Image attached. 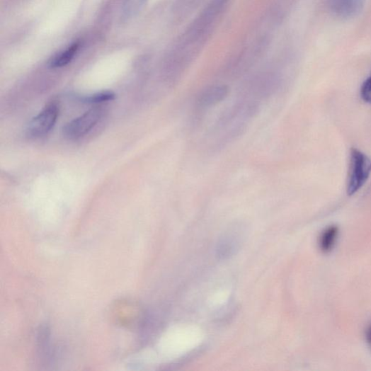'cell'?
Masks as SVG:
<instances>
[{
  "label": "cell",
  "instance_id": "obj_8",
  "mask_svg": "<svg viewBox=\"0 0 371 371\" xmlns=\"http://www.w3.org/2000/svg\"><path fill=\"white\" fill-rule=\"evenodd\" d=\"M338 236V228L331 226L326 228L319 238L320 249L324 253H330L335 246Z\"/></svg>",
  "mask_w": 371,
  "mask_h": 371
},
{
  "label": "cell",
  "instance_id": "obj_4",
  "mask_svg": "<svg viewBox=\"0 0 371 371\" xmlns=\"http://www.w3.org/2000/svg\"><path fill=\"white\" fill-rule=\"evenodd\" d=\"M103 112L100 108L91 109L68 123L64 130L70 139H78L87 135L98 125Z\"/></svg>",
  "mask_w": 371,
  "mask_h": 371
},
{
  "label": "cell",
  "instance_id": "obj_9",
  "mask_svg": "<svg viewBox=\"0 0 371 371\" xmlns=\"http://www.w3.org/2000/svg\"><path fill=\"white\" fill-rule=\"evenodd\" d=\"M147 0H125L122 6V18L129 21L142 10Z\"/></svg>",
  "mask_w": 371,
  "mask_h": 371
},
{
  "label": "cell",
  "instance_id": "obj_6",
  "mask_svg": "<svg viewBox=\"0 0 371 371\" xmlns=\"http://www.w3.org/2000/svg\"><path fill=\"white\" fill-rule=\"evenodd\" d=\"M325 2L331 14L343 19L358 16L365 6V0H325Z\"/></svg>",
  "mask_w": 371,
  "mask_h": 371
},
{
  "label": "cell",
  "instance_id": "obj_11",
  "mask_svg": "<svg viewBox=\"0 0 371 371\" xmlns=\"http://www.w3.org/2000/svg\"><path fill=\"white\" fill-rule=\"evenodd\" d=\"M360 96L363 101L371 104V76L363 84L360 89Z\"/></svg>",
  "mask_w": 371,
  "mask_h": 371
},
{
  "label": "cell",
  "instance_id": "obj_5",
  "mask_svg": "<svg viewBox=\"0 0 371 371\" xmlns=\"http://www.w3.org/2000/svg\"><path fill=\"white\" fill-rule=\"evenodd\" d=\"M229 94V89L224 84H212L202 89L195 98V106L206 110L224 102Z\"/></svg>",
  "mask_w": 371,
  "mask_h": 371
},
{
  "label": "cell",
  "instance_id": "obj_3",
  "mask_svg": "<svg viewBox=\"0 0 371 371\" xmlns=\"http://www.w3.org/2000/svg\"><path fill=\"white\" fill-rule=\"evenodd\" d=\"M59 115V107L50 103L32 120L27 127V135L30 138L38 139L47 135L54 127Z\"/></svg>",
  "mask_w": 371,
  "mask_h": 371
},
{
  "label": "cell",
  "instance_id": "obj_10",
  "mask_svg": "<svg viewBox=\"0 0 371 371\" xmlns=\"http://www.w3.org/2000/svg\"><path fill=\"white\" fill-rule=\"evenodd\" d=\"M115 94L113 91H105L97 93V94L86 97L84 102L87 103H101L112 101L115 99Z\"/></svg>",
  "mask_w": 371,
  "mask_h": 371
},
{
  "label": "cell",
  "instance_id": "obj_2",
  "mask_svg": "<svg viewBox=\"0 0 371 371\" xmlns=\"http://www.w3.org/2000/svg\"><path fill=\"white\" fill-rule=\"evenodd\" d=\"M371 173V160L358 149L350 151L347 192L350 196L356 194L365 185Z\"/></svg>",
  "mask_w": 371,
  "mask_h": 371
},
{
  "label": "cell",
  "instance_id": "obj_1",
  "mask_svg": "<svg viewBox=\"0 0 371 371\" xmlns=\"http://www.w3.org/2000/svg\"><path fill=\"white\" fill-rule=\"evenodd\" d=\"M281 79L275 73H263L247 81L239 97L262 104L275 94L280 89Z\"/></svg>",
  "mask_w": 371,
  "mask_h": 371
},
{
  "label": "cell",
  "instance_id": "obj_12",
  "mask_svg": "<svg viewBox=\"0 0 371 371\" xmlns=\"http://www.w3.org/2000/svg\"><path fill=\"white\" fill-rule=\"evenodd\" d=\"M365 340L368 348L371 350V322L367 325L365 329Z\"/></svg>",
  "mask_w": 371,
  "mask_h": 371
},
{
  "label": "cell",
  "instance_id": "obj_7",
  "mask_svg": "<svg viewBox=\"0 0 371 371\" xmlns=\"http://www.w3.org/2000/svg\"><path fill=\"white\" fill-rule=\"evenodd\" d=\"M80 47V42H76L69 46L64 51H62L54 56L49 62V67L52 69L62 68L67 66L73 60Z\"/></svg>",
  "mask_w": 371,
  "mask_h": 371
}]
</instances>
